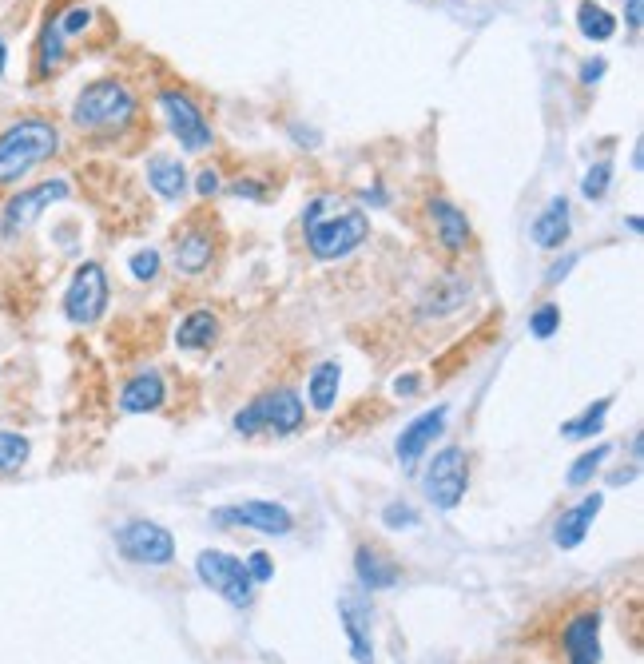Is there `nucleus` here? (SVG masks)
<instances>
[{
  "label": "nucleus",
  "instance_id": "f257e3e1",
  "mask_svg": "<svg viewBox=\"0 0 644 664\" xmlns=\"http://www.w3.org/2000/svg\"><path fill=\"white\" fill-rule=\"evenodd\" d=\"M334 207H338V199L319 195V199H311L307 211H303L307 247H311V255L322 259V263L346 259V255H354V251L370 239V219H366V211L346 207V203H342V211H334Z\"/></svg>",
  "mask_w": 644,
  "mask_h": 664
},
{
  "label": "nucleus",
  "instance_id": "f03ea898",
  "mask_svg": "<svg viewBox=\"0 0 644 664\" xmlns=\"http://www.w3.org/2000/svg\"><path fill=\"white\" fill-rule=\"evenodd\" d=\"M136 112H140V104H136L132 88H128L124 80L104 76V80H92V84L76 96V104H72V124H76L80 132H88V136H116V132H124V128L136 120Z\"/></svg>",
  "mask_w": 644,
  "mask_h": 664
},
{
  "label": "nucleus",
  "instance_id": "7ed1b4c3",
  "mask_svg": "<svg viewBox=\"0 0 644 664\" xmlns=\"http://www.w3.org/2000/svg\"><path fill=\"white\" fill-rule=\"evenodd\" d=\"M56 148H60V132L52 120H40V116L16 120L12 128L0 132V183H16L32 167L52 160Z\"/></svg>",
  "mask_w": 644,
  "mask_h": 664
},
{
  "label": "nucleus",
  "instance_id": "20e7f679",
  "mask_svg": "<svg viewBox=\"0 0 644 664\" xmlns=\"http://www.w3.org/2000/svg\"><path fill=\"white\" fill-rule=\"evenodd\" d=\"M307 410H303V398L287 386L279 390H267L259 394L247 410L235 414V434H259V430H271V434H295L303 426Z\"/></svg>",
  "mask_w": 644,
  "mask_h": 664
},
{
  "label": "nucleus",
  "instance_id": "39448f33",
  "mask_svg": "<svg viewBox=\"0 0 644 664\" xmlns=\"http://www.w3.org/2000/svg\"><path fill=\"white\" fill-rule=\"evenodd\" d=\"M195 573H199V581H203L211 593H219V597H223L227 605H235V609H247V605L255 601V581H251V573H247V561L235 557V553L203 549V553L195 557Z\"/></svg>",
  "mask_w": 644,
  "mask_h": 664
},
{
  "label": "nucleus",
  "instance_id": "423d86ee",
  "mask_svg": "<svg viewBox=\"0 0 644 664\" xmlns=\"http://www.w3.org/2000/svg\"><path fill=\"white\" fill-rule=\"evenodd\" d=\"M108 311V275L100 263H84L76 267L68 291H64V315L76 327H92L100 323V315Z\"/></svg>",
  "mask_w": 644,
  "mask_h": 664
},
{
  "label": "nucleus",
  "instance_id": "0eeeda50",
  "mask_svg": "<svg viewBox=\"0 0 644 664\" xmlns=\"http://www.w3.org/2000/svg\"><path fill=\"white\" fill-rule=\"evenodd\" d=\"M470 490V466H466V450L462 446H446L434 454L430 470H426V498L438 509H458Z\"/></svg>",
  "mask_w": 644,
  "mask_h": 664
},
{
  "label": "nucleus",
  "instance_id": "6e6552de",
  "mask_svg": "<svg viewBox=\"0 0 644 664\" xmlns=\"http://www.w3.org/2000/svg\"><path fill=\"white\" fill-rule=\"evenodd\" d=\"M160 108H163V116H167L171 136H175L187 152H203V148H211V124H207V116L199 112V104H195L187 92H179V88H163Z\"/></svg>",
  "mask_w": 644,
  "mask_h": 664
},
{
  "label": "nucleus",
  "instance_id": "1a4fd4ad",
  "mask_svg": "<svg viewBox=\"0 0 644 664\" xmlns=\"http://www.w3.org/2000/svg\"><path fill=\"white\" fill-rule=\"evenodd\" d=\"M116 545H120V553L128 557V561H136V565H152V569H160V565H171L175 561V537L156 525V521H128L120 533H116Z\"/></svg>",
  "mask_w": 644,
  "mask_h": 664
},
{
  "label": "nucleus",
  "instance_id": "9d476101",
  "mask_svg": "<svg viewBox=\"0 0 644 664\" xmlns=\"http://www.w3.org/2000/svg\"><path fill=\"white\" fill-rule=\"evenodd\" d=\"M215 525L223 529H259V533H271V537H287L295 529V517L275 505V501H239V505H223L211 513Z\"/></svg>",
  "mask_w": 644,
  "mask_h": 664
},
{
  "label": "nucleus",
  "instance_id": "9b49d317",
  "mask_svg": "<svg viewBox=\"0 0 644 664\" xmlns=\"http://www.w3.org/2000/svg\"><path fill=\"white\" fill-rule=\"evenodd\" d=\"M68 179H44V183H36V187H28V191H20V195H12L8 199V207H4V231L12 235V231H24V227H32L40 215H44V207H52V203H60V199H68Z\"/></svg>",
  "mask_w": 644,
  "mask_h": 664
},
{
  "label": "nucleus",
  "instance_id": "f8f14e48",
  "mask_svg": "<svg viewBox=\"0 0 644 664\" xmlns=\"http://www.w3.org/2000/svg\"><path fill=\"white\" fill-rule=\"evenodd\" d=\"M446 418H450V410H446V406H434V410H426L422 418H414V422L398 434L394 454H398V462H402L406 470H414V466L426 458V450L434 446V438L446 430Z\"/></svg>",
  "mask_w": 644,
  "mask_h": 664
},
{
  "label": "nucleus",
  "instance_id": "ddd939ff",
  "mask_svg": "<svg viewBox=\"0 0 644 664\" xmlns=\"http://www.w3.org/2000/svg\"><path fill=\"white\" fill-rule=\"evenodd\" d=\"M561 649L569 664H601V613H577L561 633Z\"/></svg>",
  "mask_w": 644,
  "mask_h": 664
},
{
  "label": "nucleus",
  "instance_id": "4468645a",
  "mask_svg": "<svg viewBox=\"0 0 644 664\" xmlns=\"http://www.w3.org/2000/svg\"><path fill=\"white\" fill-rule=\"evenodd\" d=\"M601 505H605V494H589V498L577 501L573 509H565V513L557 517V525H553V541H557V549H577V545L589 537V529H593Z\"/></svg>",
  "mask_w": 644,
  "mask_h": 664
},
{
  "label": "nucleus",
  "instance_id": "2eb2a0df",
  "mask_svg": "<svg viewBox=\"0 0 644 664\" xmlns=\"http://www.w3.org/2000/svg\"><path fill=\"white\" fill-rule=\"evenodd\" d=\"M338 613H342V629H346V641H350V653L358 664H374V645H370V605L362 597H342L338 601Z\"/></svg>",
  "mask_w": 644,
  "mask_h": 664
},
{
  "label": "nucleus",
  "instance_id": "dca6fc26",
  "mask_svg": "<svg viewBox=\"0 0 644 664\" xmlns=\"http://www.w3.org/2000/svg\"><path fill=\"white\" fill-rule=\"evenodd\" d=\"M354 573H358V585L370 589V593L394 589L398 577H402V569H398L382 549H374V545H358V553H354Z\"/></svg>",
  "mask_w": 644,
  "mask_h": 664
},
{
  "label": "nucleus",
  "instance_id": "f3484780",
  "mask_svg": "<svg viewBox=\"0 0 644 664\" xmlns=\"http://www.w3.org/2000/svg\"><path fill=\"white\" fill-rule=\"evenodd\" d=\"M163 398H167L163 374L160 370H144V374H136V378L120 390V410H124V414H148V410H160Z\"/></svg>",
  "mask_w": 644,
  "mask_h": 664
},
{
  "label": "nucleus",
  "instance_id": "a211bd4d",
  "mask_svg": "<svg viewBox=\"0 0 644 664\" xmlns=\"http://www.w3.org/2000/svg\"><path fill=\"white\" fill-rule=\"evenodd\" d=\"M211 251H215L211 231H203V227L191 223V227L175 239V267L187 271V275H199V271L211 267Z\"/></svg>",
  "mask_w": 644,
  "mask_h": 664
},
{
  "label": "nucleus",
  "instance_id": "6ab92c4d",
  "mask_svg": "<svg viewBox=\"0 0 644 664\" xmlns=\"http://www.w3.org/2000/svg\"><path fill=\"white\" fill-rule=\"evenodd\" d=\"M565 239H569V199L557 195V199H549L545 211L533 219V243L545 247V251H553V247H561Z\"/></svg>",
  "mask_w": 644,
  "mask_h": 664
},
{
  "label": "nucleus",
  "instance_id": "aec40b11",
  "mask_svg": "<svg viewBox=\"0 0 644 664\" xmlns=\"http://www.w3.org/2000/svg\"><path fill=\"white\" fill-rule=\"evenodd\" d=\"M430 219L446 251H462L470 243V219L450 203V199H430Z\"/></svg>",
  "mask_w": 644,
  "mask_h": 664
},
{
  "label": "nucleus",
  "instance_id": "412c9836",
  "mask_svg": "<svg viewBox=\"0 0 644 664\" xmlns=\"http://www.w3.org/2000/svg\"><path fill=\"white\" fill-rule=\"evenodd\" d=\"M148 183L156 187L160 199L179 203L183 191H187V171H183L179 160H171V156H152V160H148Z\"/></svg>",
  "mask_w": 644,
  "mask_h": 664
},
{
  "label": "nucleus",
  "instance_id": "4be33fe9",
  "mask_svg": "<svg viewBox=\"0 0 644 664\" xmlns=\"http://www.w3.org/2000/svg\"><path fill=\"white\" fill-rule=\"evenodd\" d=\"M338 386H342V366H338V362H319V366L311 370V378H307V398H311V406H315L319 414L334 410Z\"/></svg>",
  "mask_w": 644,
  "mask_h": 664
},
{
  "label": "nucleus",
  "instance_id": "5701e85b",
  "mask_svg": "<svg viewBox=\"0 0 644 664\" xmlns=\"http://www.w3.org/2000/svg\"><path fill=\"white\" fill-rule=\"evenodd\" d=\"M215 334H219V319H215L211 311H191V315L179 323L175 342H179V350H203V346L215 342Z\"/></svg>",
  "mask_w": 644,
  "mask_h": 664
},
{
  "label": "nucleus",
  "instance_id": "b1692460",
  "mask_svg": "<svg viewBox=\"0 0 644 664\" xmlns=\"http://www.w3.org/2000/svg\"><path fill=\"white\" fill-rule=\"evenodd\" d=\"M577 28H581V36L585 40H613V32H617V16H609L601 4H593V0H585L581 8H577Z\"/></svg>",
  "mask_w": 644,
  "mask_h": 664
},
{
  "label": "nucleus",
  "instance_id": "393cba45",
  "mask_svg": "<svg viewBox=\"0 0 644 664\" xmlns=\"http://www.w3.org/2000/svg\"><path fill=\"white\" fill-rule=\"evenodd\" d=\"M609 406H613V398H601V402H597V406H589L581 418H569V422L561 426V434H565V438H593V434H601Z\"/></svg>",
  "mask_w": 644,
  "mask_h": 664
},
{
  "label": "nucleus",
  "instance_id": "a878e982",
  "mask_svg": "<svg viewBox=\"0 0 644 664\" xmlns=\"http://www.w3.org/2000/svg\"><path fill=\"white\" fill-rule=\"evenodd\" d=\"M28 454H32V446H28V438H24V434L0 430V474L20 470V466L28 462Z\"/></svg>",
  "mask_w": 644,
  "mask_h": 664
},
{
  "label": "nucleus",
  "instance_id": "bb28decb",
  "mask_svg": "<svg viewBox=\"0 0 644 664\" xmlns=\"http://www.w3.org/2000/svg\"><path fill=\"white\" fill-rule=\"evenodd\" d=\"M605 458H609V446H593V450H585V454H581V458L569 466L565 482H569L573 490H577V486H585V482H589V478L601 470V462H605Z\"/></svg>",
  "mask_w": 644,
  "mask_h": 664
},
{
  "label": "nucleus",
  "instance_id": "cd10ccee",
  "mask_svg": "<svg viewBox=\"0 0 644 664\" xmlns=\"http://www.w3.org/2000/svg\"><path fill=\"white\" fill-rule=\"evenodd\" d=\"M60 60H64V36H60L56 20H48L40 32V72H52Z\"/></svg>",
  "mask_w": 644,
  "mask_h": 664
},
{
  "label": "nucleus",
  "instance_id": "c85d7f7f",
  "mask_svg": "<svg viewBox=\"0 0 644 664\" xmlns=\"http://www.w3.org/2000/svg\"><path fill=\"white\" fill-rule=\"evenodd\" d=\"M609 183H613V164L601 160V164H593L589 171H585V179H581V195H585V199H601V195L609 191Z\"/></svg>",
  "mask_w": 644,
  "mask_h": 664
},
{
  "label": "nucleus",
  "instance_id": "c756f323",
  "mask_svg": "<svg viewBox=\"0 0 644 664\" xmlns=\"http://www.w3.org/2000/svg\"><path fill=\"white\" fill-rule=\"evenodd\" d=\"M557 327H561V307H557V303L537 307V311H533V319H529V331L537 334V338H553Z\"/></svg>",
  "mask_w": 644,
  "mask_h": 664
},
{
  "label": "nucleus",
  "instance_id": "7c9ffc66",
  "mask_svg": "<svg viewBox=\"0 0 644 664\" xmlns=\"http://www.w3.org/2000/svg\"><path fill=\"white\" fill-rule=\"evenodd\" d=\"M382 525H386V529H414V525H418V509L406 505V501H390V505L382 509Z\"/></svg>",
  "mask_w": 644,
  "mask_h": 664
},
{
  "label": "nucleus",
  "instance_id": "2f4dec72",
  "mask_svg": "<svg viewBox=\"0 0 644 664\" xmlns=\"http://www.w3.org/2000/svg\"><path fill=\"white\" fill-rule=\"evenodd\" d=\"M128 271H132L140 283H152V279L160 275V251H152V247H148V251H136V255L128 259Z\"/></svg>",
  "mask_w": 644,
  "mask_h": 664
},
{
  "label": "nucleus",
  "instance_id": "473e14b6",
  "mask_svg": "<svg viewBox=\"0 0 644 664\" xmlns=\"http://www.w3.org/2000/svg\"><path fill=\"white\" fill-rule=\"evenodd\" d=\"M92 24V8H80V4H72L64 16H56V28H60V36L68 40V36H76V32H84Z\"/></svg>",
  "mask_w": 644,
  "mask_h": 664
},
{
  "label": "nucleus",
  "instance_id": "72a5a7b5",
  "mask_svg": "<svg viewBox=\"0 0 644 664\" xmlns=\"http://www.w3.org/2000/svg\"><path fill=\"white\" fill-rule=\"evenodd\" d=\"M247 573H251V581H255V585H263V581H271V577H275V565H271V557H267V553H251V557H247Z\"/></svg>",
  "mask_w": 644,
  "mask_h": 664
},
{
  "label": "nucleus",
  "instance_id": "f704fd0d",
  "mask_svg": "<svg viewBox=\"0 0 644 664\" xmlns=\"http://www.w3.org/2000/svg\"><path fill=\"white\" fill-rule=\"evenodd\" d=\"M195 187H199V195H203V199H207V195H215V191H219V171L203 167V171L195 175Z\"/></svg>",
  "mask_w": 644,
  "mask_h": 664
},
{
  "label": "nucleus",
  "instance_id": "c9c22d12",
  "mask_svg": "<svg viewBox=\"0 0 644 664\" xmlns=\"http://www.w3.org/2000/svg\"><path fill=\"white\" fill-rule=\"evenodd\" d=\"M605 76V60H589V64H581V80L585 84H597Z\"/></svg>",
  "mask_w": 644,
  "mask_h": 664
},
{
  "label": "nucleus",
  "instance_id": "e433bc0d",
  "mask_svg": "<svg viewBox=\"0 0 644 664\" xmlns=\"http://www.w3.org/2000/svg\"><path fill=\"white\" fill-rule=\"evenodd\" d=\"M418 386H422L418 374H398V378H394V394H414Z\"/></svg>",
  "mask_w": 644,
  "mask_h": 664
},
{
  "label": "nucleus",
  "instance_id": "4c0bfd02",
  "mask_svg": "<svg viewBox=\"0 0 644 664\" xmlns=\"http://www.w3.org/2000/svg\"><path fill=\"white\" fill-rule=\"evenodd\" d=\"M625 20H629V28H641V20H644V0H625Z\"/></svg>",
  "mask_w": 644,
  "mask_h": 664
},
{
  "label": "nucleus",
  "instance_id": "58836bf2",
  "mask_svg": "<svg viewBox=\"0 0 644 664\" xmlns=\"http://www.w3.org/2000/svg\"><path fill=\"white\" fill-rule=\"evenodd\" d=\"M231 195H247V199H263V187H259V183H251V179H239V183L231 187Z\"/></svg>",
  "mask_w": 644,
  "mask_h": 664
},
{
  "label": "nucleus",
  "instance_id": "ea45409f",
  "mask_svg": "<svg viewBox=\"0 0 644 664\" xmlns=\"http://www.w3.org/2000/svg\"><path fill=\"white\" fill-rule=\"evenodd\" d=\"M4 68H8V48H4V36H0V76H4Z\"/></svg>",
  "mask_w": 644,
  "mask_h": 664
}]
</instances>
